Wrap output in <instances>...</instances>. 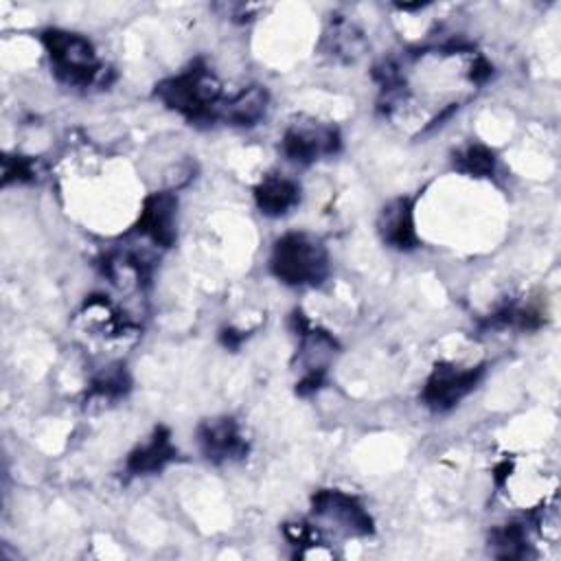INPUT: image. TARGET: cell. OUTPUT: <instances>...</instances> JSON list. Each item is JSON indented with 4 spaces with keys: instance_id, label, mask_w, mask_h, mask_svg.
<instances>
[{
    "instance_id": "obj_1",
    "label": "cell",
    "mask_w": 561,
    "mask_h": 561,
    "mask_svg": "<svg viewBox=\"0 0 561 561\" xmlns=\"http://www.w3.org/2000/svg\"><path fill=\"white\" fill-rule=\"evenodd\" d=\"M158 99L188 121H215L221 103V85L204 66H191L156 88Z\"/></svg>"
},
{
    "instance_id": "obj_2",
    "label": "cell",
    "mask_w": 561,
    "mask_h": 561,
    "mask_svg": "<svg viewBox=\"0 0 561 561\" xmlns=\"http://www.w3.org/2000/svg\"><path fill=\"white\" fill-rule=\"evenodd\" d=\"M270 267L285 285H320L329 274V254L318 239L305 232H289L276 241Z\"/></svg>"
},
{
    "instance_id": "obj_3",
    "label": "cell",
    "mask_w": 561,
    "mask_h": 561,
    "mask_svg": "<svg viewBox=\"0 0 561 561\" xmlns=\"http://www.w3.org/2000/svg\"><path fill=\"white\" fill-rule=\"evenodd\" d=\"M42 42L48 50L53 70L59 77V81L79 88H88L92 83L103 81V66L96 61L94 48L85 37L50 28L42 35Z\"/></svg>"
},
{
    "instance_id": "obj_4",
    "label": "cell",
    "mask_w": 561,
    "mask_h": 561,
    "mask_svg": "<svg viewBox=\"0 0 561 561\" xmlns=\"http://www.w3.org/2000/svg\"><path fill=\"white\" fill-rule=\"evenodd\" d=\"M484 366L458 368L454 364H436L423 388V401L434 412H447L462 401L482 379Z\"/></svg>"
},
{
    "instance_id": "obj_5",
    "label": "cell",
    "mask_w": 561,
    "mask_h": 561,
    "mask_svg": "<svg viewBox=\"0 0 561 561\" xmlns=\"http://www.w3.org/2000/svg\"><path fill=\"white\" fill-rule=\"evenodd\" d=\"M340 149V131L329 123H294L280 140V151L300 164L333 156Z\"/></svg>"
},
{
    "instance_id": "obj_6",
    "label": "cell",
    "mask_w": 561,
    "mask_h": 561,
    "mask_svg": "<svg viewBox=\"0 0 561 561\" xmlns=\"http://www.w3.org/2000/svg\"><path fill=\"white\" fill-rule=\"evenodd\" d=\"M313 515L331 522L337 530L346 535H370L373 519L364 506L348 493L337 489H322L311 500Z\"/></svg>"
},
{
    "instance_id": "obj_7",
    "label": "cell",
    "mask_w": 561,
    "mask_h": 561,
    "mask_svg": "<svg viewBox=\"0 0 561 561\" xmlns=\"http://www.w3.org/2000/svg\"><path fill=\"white\" fill-rule=\"evenodd\" d=\"M199 447L204 456L213 462H226V460H239L248 454V443L239 432V425L228 419H210L199 425Z\"/></svg>"
},
{
    "instance_id": "obj_8",
    "label": "cell",
    "mask_w": 561,
    "mask_h": 561,
    "mask_svg": "<svg viewBox=\"0 0 561 561\" xmlns=\"http://www.w3.org/2000/svg\"><path fill=\"white\" fill-rule=\"evenodd\" d=\"M178 199L171 193H153L145 199L136 230L160 248H169L175 239Z\"/></svg>"
},
{
    "instance_id": "obj_9",
    "label": "cell",
    "mask_w": 561,
    "mask_h": 561,
    "mask_svg": "<svg viewBox=\"0 0 561 561\" xmlns=\"http://www.w3.org/2000/svg\"><path fill=\"white\" fill-rule=\"evenodd\" d=\"M379 234L383 243L397 250H412L419 243L416 230H414V206L408 197H397L388 202L377 219Z\"/></svg>"
},
{
    "instance_id": "obj_10",
    "label": "cell",
    "mask_w": 561,
    "mask_h": 561,
    "mask_svg": "<svg viewBox=\"0 0 561 561\" xmlns=\"http://www.w3.org/2000/svg\"><path fill=\"white\" fill-rule=\"evenodd\" d=\"M270 105V94L261 85H250L239 90L234 96L226 99L217 107L215 121H224L237 127H252L256 125Z\"/></svg>"
},
{
    "instance_id": "obj_11",
    "label": "cell",
    "mask_w": 561,
    "mask_h": 561,
    "mask_svg": "<svg viewBox=\"0 0 561 561\" xmlns=\"http://www.w3.org/2000/svg\"><path fill=\"white\" fill-rule=\"evenodd\" d=\"M254 199L263 215L278 217V215L289 213L298 204L300 188L296 182H291L287 178L270 175L254 188Z\"/></svg>"
},
{
    "instance_id": "obj_12",
    "label": "cell",
    "mask_w": 561,
    "mask_h": 561,
    "mask_svg": "<svg viewBox=\"0 0 561 561\" xmlns=\"http://www.w3.org/2000/svg\"><path fill=\"white\" fill-rule=\"evenodd\" d=\"M173 458H175V447L171 443V434L167 427H158L145 445H140L129 454L127 469L131 473H153V471H160Z\"/></svg>"
},
{
    "instance_id": "obj_13",
    "label": "cell",
    "mask_w": 561,
    "mask_h": 561,
    "mask_svg": "<svg viewBox=\"0 0 561 561\" xmlns=\"http://www.w3.org/2000/svg\"><path fill=\"white\" fill-rule=\"evenodd\" d=\"M324 39L329 44V53L344 61H353L355 57L362 55V48H364L362 33L355 31V26L344 20H335L329 33L324 35Z\"/></svg>"
},
{
    "instance_id": "obj_14",
    "label": "cell",
    "mask_w": 561,
    "mask_h": 561,
    "mask_svg": "<svg viewBox=\"0 0 561 561\" xmlns=\"http://www.w3.org/2000/svg\"><path fill=\"white\" fill-rule=\"evenodd\" d=\"M491 546L497 557L504 559H522L528 557V530L526 524L513 522L495 528L491 533Z\"/></svg>"
},
{
    "instance_id": "obj_15",
    "label": "cell",
    "mask_w": 561,
    "mask_h": 561,
    "mask_svg": "<svg viewBox=\"0 0 561 561\" xmlns=\"http://www.w3.org/2000/svg\"><path fill=\"white\" fill-rule=\"evenodd\" d=\"M454 164L460 173L486 178L495 171V153L484 145H469L454 156Z\"/></svg>"
},
{
    "instance_id": "obj_16",
    "label": "cell",
    "mask_w": 561,
    "mask_h": 561,
    "mask_svg": "<svg viewBox=\"0 0 561 561\" xmlns=\"http://www.w3.org/2000/svg\"><path fill=\"white\" fill-rule=\"evenodd\" d=\"M129 388V379L125 375L123 368H107L103 375H99L92 381V397L99 399H118L127 392Z\"/></svg>"
},
{
    "instance_id": "obj_17",
    "label": "cell",
    "mask_w": 561,
    "mask_h": 561,
    "mask_svg": "<svg viewBox=\"0 0 561 561\" xmlns=\"http://www.w3.org/2000/svg\"><path fill=\"white\" fill-rule=\"evenodd\" d=\"M35 178V164L28 158L22 156H7L2 162V184L11 182H31Z\"/></svg>"
}]
</instances>
